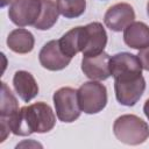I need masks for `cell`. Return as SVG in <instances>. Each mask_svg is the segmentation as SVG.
Listing matches in <instances>:
<instances>
[{"label": "cell", "mask_w": 149, "mask_h": 149, "mask_svg": "<svg viewBox=\"0 0 149 149\" xmlns=\"http://www.w3.org/2000/svg\"><path fill=\"white\" fill-rule=\"evenodd\" d=\"M34 36L27 29H15L9 33L7 37L8 48L16 54H28L34 48Z\"/></svg>", "instance_id": "obj_15"}, {"label": "cell", "mask_w": 149, "mask_h": 149, "mask_svg": "<svg viewBox=\"0 0 149 149\" xmlns=\"http://www.w3.org/2000/svg\"><path fill=\"white\" fill-rule=\"evenodd\" d=\"M125 43L133 49H144L149 47V27L143 22H132L123 31Z\"/></svg>", "instance_id": "obj_12"}, {"label": "cell", "mask_w": 149, "mask_h": 149, "mask_svg": "<svg viewBox=\"0 0 149 149\" xmlns=\"http://www.w3.org/2000/svg\"><path fill=\"white\" fill-rule=\"evenodd\" d=\"M56 118L51 107L45 102H35L20 108L8 120L0 121V142H3L9 132L20 136L33 133H47L55 126Z\"/></svg>", "instance_id": "obj_1"}, {"label": "cell", "mask_w": 149, "mask_h": 149, "mask_svg": "<svg viewBox=\"0 0 149 149\" xmlns=\"http://www.w3.org/2000/svg\"><path fill=\"white\" fill-rule=\"evenodd\" d=\"M19 111L16 98L6 83H1V105H0V121L8 120L13 114Z\"/></svg>", "instance_id": "obj_17"}, {"label": "cell", "mask_w": 149, "mask_h": 149, "mask_svg": "<svg viewBox=\"0 0 149 149\" xmlns=\"http://www.w3.org/2000/svg\"><path fill=\"white\" fill-rule=\"evenodd\" d=\"M109 55L105 51L95 55L83 57L81 71L92 80H105L111 76Z\"/></svg>", "instance_id": "obj_11"}, {"label": "cell", "mask_w": 149, "mask_h": 149, "mask_svg": "<svg viewBox=\"0 0 149 149\" xmlns=\"http://www.w3.org/2000/svg\"><path fill=\"white\" fill-rule=\"evenodd\" d=\"M13 0H1V3H0V6L1 7H5V6H7L9 2H12Z\"/></svg>", "instance_id": "obj_21"}, {"label": "cell", "mask_w": 149, "mask_h": 149, "mask_svg": "<svg viewBox=\"0 0 149 149\" xmlns=\"http://www.w3.org/2000/svg\"><path fill=\"white\" fill-rule=\"evenodd\" d=\"M107 43V34L99 22H92L84 27V49L83 56H95L104 51Z\"/></svg>", "instance_id": "obj_9"}, {"label": "cell", "mask_w": 149, "mask_h": 149, "mask_svg": "<svg viewBox=\"0 0 149 149\" xmlns=\"http://www.w3.org/2000/svg\"><path fill=\"white\" fill-rule=\"evenodd\" d=\"M54 105L57 118L63 122H72L80 115L77 91L72 87H62L54 93Z\"/></svg>", "instance_id": "obj_4"}, {"label": "cell", "mask_w": 149, "mask_h": 149, "mask_svg": "<svg viewBox=\"0 0 149 149\" xmlns=\"http://www.w3.org/2000/svg\"><path fill=\"white\" fill-rule=\"evenodd\" d=\"M137 57H139V59L141 62L142 69L149 71V47L148 48H144V49H141L139 51Z\"/></svg>", "instance_id": "obj_19"}, {"label": "cell", "mask_w": 149, "mask_h": 149, "mask_svg": "<svg viewBox=\"0 0 149 149\" xmlns=\"http://www.w3.org/2000/svg\"><path fill=\"white\" fill-rule=\"evenodd\" d=\"M41 9V0H13L8 9V16L19 27L34 26L40 16Z\"/></svg>", "instance_id": "obj_6"}, {"label": "cell", "mask_w": 149, "mask_h": 149, "mask_svg": "<svg viewBox=\"0 0 149 149\" xmlns=\"http://www.w3.org/2000/svg\"><path fill=\"white\" fill-rule=\"evenodd\" d=\"M147 13H148V15H149V1H148V5H147Z\"/></svg>", "instance_id": "obj_22"}, {"label": "cell", "mask_w": 149, "mask_h": 149, "mask_svg": "<svg viewBox=\"0 0 149 149\" xmlns=\"http://www.w3.org/2000/svg\"><path fill=\"white\" fill-rule=\"evenodd\" d=\"M58 41L62 51L66 56L72 58L84 49V27L72 28L71 30L65 33Z\"/></svg>", "instance_id": "obj_14"}, {"label": "cell", "mask_w": 149, "mask_h": 149, "mask_svg": "<svg viewBox=\"0 0 149 149\" xmlns=\"http://www.w3.org/2000/svg\"><path fill=\"white\" fill-rule=\"evenodd\" d=\"M41 1H42V9L34 27L38 30H48L57 22L59 12L57 5L52 0H41Z\"/></svg>", "instance_id": "obj_16"}, {"label": "cell", "mask_w": 149, "mask_h": 149, "mask_svg": "<svg viewBox=\"0 0 149 149\" xmlns=\"http://www.w3.org/2000/svg\"><path fill=\"white\" fill-rule=\"evenodd\" d=\"M59 14L66 19L80 16L86 8V0H56Z\"/></svg>", "instance_id": "obj_18"}, {"label": "cell", "mask_w": 149, "mask_h": 149, "mask_svg": "<svg viewBox=\"0 0 149 149\" xmlns=\"http://www.w3.org/2000/svg\"><path fill=\"white\" fill-rule=\"evenodd\" d=\"M38 59L41 65L50 71L62 70L66 68L71 62V57L66 56L62 51L59 47V41L57 40L49 41L43 45V48L40 51Z\"/></svg>", "instance_id": "obj_8"}, {"label": "cell", "mask_w": 149, "mask_h": 149, "mask_svg": "<svg viewBox=\"0 0 149 149\" xmlns=\"http://www.w3.org/2000/svg\"><path fill=\"white\" fill-rule=\"evenodd\" d=\"M109 69L114 80L132 79L142 76V65L139 57L129 52H119L112 56Z\"/></svg>", "instance_id": "obj_5"}, {"label": "cell", "mask_w": 149, "mask_h": 149, "mask_svg": "<svg viewBox=\"0 0 149 149\" xmlns=\"http://www.w3.org/2000/svg\"><path fill=\"white\" fill-rule=\"evenodd\" d=\"M135 12L129 3L120 2L109 7L105 14V24L113 31H121L134 22Z\"/></svg>", "instance_id": "obj_10"}, {"label": "cell", "mask_w": 149, "mask_h": 149, "mask_svg": "<svg viewBox=\"0 0 149 149\" xmlns=\"http://www.w3.org/2000/svg\"><path fill=\"white\" fill-rule=\"evenodd\" d=\"M116 100L125 106H134L142 97L146 88V80L142 76L132 78L114 80Z\"/></svg>", "instance_id": "obj_7"}, {"label": "cell", "mask_w": 149, "mask_h": 149, "mask_svg": "<svg viewBox=\"0 0 149 149\" xmlns=\"http://www.w3.org/2000/svg\"><path fill=\"white\" fill-rule=\"evenodd\" d=\"M115 137L126 144L137 146L149 137V126L146 121L133 114L119 116L113 125Z\"/></svg>", "instance_id": "obj_2"}, {"label": "cell", "mask_w": 149, "mask_h": 149, "mask_svg": "<svg viewBox=\"0 0 149 149\" xmlns=\"http://www.w3.org/2000/svg\"><path fill=\"white\" fill-rule=\"evenodd\" d=\"M80 109L86 114H95L102 111L107 104V90L99 81L84 83L77 91Z\"/></svg>", "instance_id": "obj_3"}, {"label": "cell", "mask_w": 149, "mask_h": 149, "mask_svg": "<svg viewBox=\"0 0 149 149\" xmlns=\"http://www.w3.org/2000/svg\"><path fill=\"white\" fill-rule=\"evenodd\" d=\"M143 112H144L146 116H147V118H148V120H149V99H147V100H146V102H144Z\"/></svg>", "instance_id": "obj_20"}, {"label": "cell", "mask_w": 149, "mask_h": 149, "mask_svg": "<svg viewBox=\"0 0 149 149\" xmlns=\"http://www.w3.org/2000/svg\"><path fill=\"white\" fill-rule=\"evenodd\" d=\"M13 85L19 97L26 102H29L38 93V85L35 78L31 73L23 70L15 72L13 78Z\"/></svg>", "instance_id": "obj_13"}]
</instances>
